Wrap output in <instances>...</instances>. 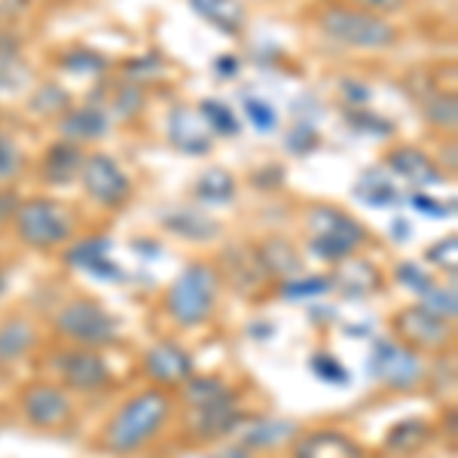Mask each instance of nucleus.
<instances>
[{
  "instance_id": "f257e3e1",
  "label": "nucleus",
  "mask_w": 458,
  "mask_h": 458,
  "mask_svg": "<svg viewBox=\"0 0 458 458\" xmlns=\"http://www.w3.org/2000/svg\"><path fill=\"white\" fill-rule=\"evenodd\" d=\"M321 31L330 40L343 43L352 49H367V53H382L401 40V28L391 25L386 16L358 10V6H330L321 16Z\"/></svg>"
},
{
  "instance_id": "f03ea898",
  "label": "nucleus",
  "mask_w": 458,
  "mask_h": 458,
  "mask_svg": "<svg viewBox=\"0 0 458 458\" xmlns=\"http://www.w3.org/2000/svg\"><path fill=\"white\" fill-rule=\"evenodd\" d=\"M168 397L162 391H144L135 401H129L116 412V419L107 428V449L116 455H129L135 449H141L153 434L165 425L168 419Z\"/></svg>"
},
{
  "instance_id": "7ed1b4c3",
  "label": "nucleus",
  "mask_w": 458,
  "mask_h": 458,
  "mask_svg": "<svg viewBox=\"0 0 458 458\" xmlns=\"http://www.w3.org/2000/svg\"><path fill=\"white\" fill-rule=\"evenodd\" d=\"M309 250L324 263H345L367 242L364 224L334 205H315L309 211Z\"/></svg>"
},
{
  "instance_id": "20e7f679",
  "label": "nucleus",
  "mask_w": 458,
  "mask_h": 458,
  "mask_svg": "<svg viewBox=\"0 0 458 458\" xmlns=\"http://www.w3.org/2000/svg\"><path fill=\"white\" fill-rule=\"evenodd\" d=\"M214 300H217V272L208 263H190L168 287L165 306L177 324L196 327L211 318Z\"/></svg>"
},
{
  "instance_id": "39448f33",
  "label": "nucleus",
  "mask_w": 458,
  "mask_h": 458,
  "mask_svg": "<svg viewBox=\"0 0 458 458\" xmlns=\"http://www.w3.org/2000/svg\"><path fill=\"white\" fill-rule=\"evenodd\" d=\"M16 233L31 248H55L71 239V220L64 208L53 199H31L16 211Z\"/></svg>"
},
{
  "instance_id": "423d86ee",
  "label": "nucleus",
  "mask_w": 458,
  "mask_h": 458,
  "mask_svg": "<svg viewBox=\"0 0 458 458\" xmlns=\"http://www.w3.org/2000/svg\"><path fill=\"white\" fill-rule=\"evenodd\" d=\"M80 183L86 196L105 208H123L131 196V177L110 153H89L80 168Z\"/></svg>"
},
{
  "instance_id": "0eeeda50",
  "label": "nucleus",
  "mask_w": 458,
  "mask_h": 458,
  "mask_svg": "<svg viewBox=\"0 0 458 458\" xmlns=\"http://www.w3.org/2000/svg\"><path fill=\"white\" fill-rule=\"evenodd\" d=\"M367 370L376 382L397 391H410L422 382V360L412 349L397 345L391 339H376L373 352L367 358Z\"/></svg>"
},
{
  "instance_id": "6e6552de",
  "label": "nucleus",
  "mask_w": 458,
  "mask_h": 458,
  "mask_svg": "<svg viewBox=\"0 0 458 458\" xmlns=\"http://www.w3.org/2000/svg\"><path fill=\"white\" fill-rule=\"evenodd\" d=\"M55 327L62 336L77 339L83 345H110L116 339V321L92 300L68 302L58 312Z\"/></svg>"
},
{
  "instance_id": "1a4fd4ad",
  "label": "nucleus",
  "mask_w": 458,
  "mask_h": 458,
  "mask_svg": "<svg viewBox=\"0 0 458 458\" xmlns=\"http://www.w3.org/2000/svg\"><path fill=\"white\" fill-rule=\"evenodd\" d=\"M165 131H168V144H172L177 153H183V157H208L211 153L214 135L208 131V125L202 123L199 110H190L183 105L172 107L168 110Z\"/></svg>"
},
{
  "instance_id": "9d476101",
  "label": "nucleus",
  "mask_w": 458,
  "mask_h": 458,
  "mask_svg": "<svg viewBox=\"0 0 458 458\" xmlns=\"http://www.w3.org/2000/svg\"><path fill=\"white\" fill-rule=\"evenodd\" d=\"M190 410H193L190 412V431H193V437H199V440L224 437V434H233L235 428L245 422V416H242L239 401H235L233 391L224 397H217V401H211V403L190 406Z\"/></svg>"
},
{
  "instance_id": "9b49d317",
  "label": "nucleus",
  "mask_w": 458,
  "mask_h": 458,
  "mask_svg": "<svg viewBox=\"0 0 458 458\" xmlns=\"http://www.w3.org/2000/svg\"><path fill=\"white\" fill-rule=\"evenodd\" d=\"M386 168H388L391 177H401V181H406L410 187L431 190V187L446 183V177H443V172L437 168V162L428 157L425 150H419V147H412V144H403V147L388 150Z\"/></svg>"
},
{
  "instance_id": "f8f14e48",
  "label": "nucleus",
  "mask_w": 458,
  "mask_h": 458,
  "mask_svg": "<svg viewBox=\"0 0 458 458\" xmlns=\"http://www.w3.org/2000/svg\"><path fill=\"white\" fill-rule=\"evenodd\" d=\"M62 379L77 391H95L101 386H107L110 379V367L105 364V358L86 349H71L55 360Z\"/></svg>"
},
{
  "instance_id": "ddd939ff",
  "label": "nucleus",
  "mask_w": 458,
  "mask_h": 458,
  "mask_svg": "<svg viewBox=\"0 0 458 458\" xmlns=\"http://www.w3.org/2000/svg\"><path fill=\"white\" fill-rule=\"evenodd\" d=\"M449 321H443V318L425 312L422 306H410L403 309L401 315L394 318V327L401 330L403 339H410L412 345H419V349H431L437 352L443 345L449 343Z\"/></svg>"
},
{
  "instance_id": "4468645a",
  "label": "nucleus",
  "mask_w": 458,
  "mask_h": 458,
  "mask_svg": "<svg viewBox=\"0 0 458 458\" xmlns=\"http://www.w3.org/2000/svg\"><path fill=\"white\" fill-rule=\"evenodd\" d=\"M144 370L159 386H183L193 376V358L177 343H157L144 354Z\"/></svg>"
},
{
  "instance_id": "2eb2a0df",
  "label": "nucleus",
  "mask_w": 458,
  "mask_h": 458,
  "mask_svg": "<svg viewBox=\"0 0 458 458\" xmlns=\"http://www.w3.org/2000/svg\"><path fill=\"white\" fill-rule=\"evenodd\" d=\"M58 131H62V141L71 144H92L107 138L110 131V116L101 105H83V107H68L58 120Z\"/></svg>"
},
{
  "instance_id": "dca6fc26",
  "label": "nucleus",
  "mask_w": 458,
  "mask_h": 458,
  "mask_svg": "<svg viewBox=\"0 0 458 458\" xmlns=\"http://www.w3.org/2000/svg\"><path fill=\"white\" fill-rule=\"evenodd\" d=\"M110 242L107 239H86L80 242V245H73L68 254H64V260L73 269H83L89 276L101 278V282H125V272L110 260Z\"/></svg>"
},
{
  "instance_id": "f3484780",
  "label": "nucleus",
  "mask_w": 458,
  "mask_h": 458,
  "mask_svg": "<svg viewBox=\"0 0 458 458\" xmlns=\"http://www.w3.org/2000/svg\"><path fill=\"white\" fill-rule=\"evenodd\" d=\"M21 406H25V416L40 428H53L68 422L71 416V401L64 397V391L53 386H34L21 394Z\"/></svg>"
},
{
  "instance_id": "a211bd4d",
  "label": "nucleus",
  "mask_w": 458,
  "mask_h": 458,
  "mask_svg": "<svg viewBox=\"0 0 458 458\" xmlns=\"http://www.w3.org/2000/svg\"><path fill=\"white\" fill-rule=\"evenodd\" d=\"M83 147L80 144H71V141H58L53 147H47V153H43V181L49 183V187H68L80 177V168H83Z\"/></svg>"
},
{
  "instance_id": "6ab92c4d",
  "label": "nucleus",
  "mask_w": 458,
  "mask_h": 458,
  "mask_svg": "<svg viewBox=\"0 0 458 458\" xmlns=\"http://www.w3.org/2000/svg\"><path fill=\"white\" fill-rule=\"evenodd\" d=\"M190 10L196 13L202 21H208L211 28H217L226 37H239L245 31V4L242 0H187Z\"/></svg>"
},
{
  "instance_id": "aec40b11",
  "label": "nucleus",
  "mask_w": 458,
  "mask_h": 458,
  "mask_svg": "<svg viewBox=\"0 0 458 458\" xmlns=\"http://www.w3.org/2000/svg\"><path fill=\"white\" fill-rule=\"evenodd\" d=\"M162 224H165L168 233H174L177 239H187V242H202V245H208L220 235V224L214 217H208L202 208H172L162 217Z\"/></svg>"
},
{
  "instance_id": "412c9836",
  "label": "nucleus",
  "mask_w": 458,
  "mask_h": 458,
  "mask_svg": "<svg viewBox=\"0 0 458 458\" xmlns=\"http://www.w3.org/2000/svg\"><path fill=\"white\" fill-rule=\"evenodd\" d=\"M293 458H364L360 446L339 431H315L297 443Z\"/></svg>"
},
{
  "instance_id": "4be33fe9",
  "label": "nucleus",
  "mask_w": 458,
  "mask_h": 458,
  "mask_svg": "<svg viewBox=\"0 0 458 458\" xmlns=\"http://www.w3.org/2000/svg\"><path fill=\"white\" fill-rule=\"evenodd\" d=\"M354 199L370 208H397L403 202V193L388 172H364L354 183Z\"/></svg>"
},
{
  "instance_id": "5701e85b",
  "label": "nucleus",
  "mask_w": 458,
  "mask_h": 458,
  "mask_svg": "<svg viewBox=\"0 0 458 458\" xmlns=\"http://www.w3.org/2000/svg\"><path fill=\"white\" fill-rule=\"evenodd\" d=\"M257 257H260L266 276H276V278H282V282H287V278H297L302 272V260H300L297 248H293L287 239H269Z\"/></svg>"
},
{
  "instance_id": "b1692460",
  "label": "nucleus",
  "mask_w": 458,
  "mask_h": 458,
  "mask_svg": "<svg viewBox=\"0 0 458 458\" xmlns=\"http://www.w3.org/2000/svg\"><path fill=\"white\" fill-rule=\"evenodd\" d=\"M193 193L202 205H229L235 199V193H239V183H235L233 172L211 165L196 177Z\"/></svg>"
},
{
  "instance_id": "393cba45",
  "label": "nucleus",
  "mask_w": 458,
  "mask_h": 458,
  "mask_svg": "<svg viewBox=\"0 0 458 458\" xmlns=\"http://www.w3.org/2000/svg\"><path fill=\"white\" fill-rule=\"evenodd\" d=\"M330 278H334V287H339V291L352 300L367 297V293H373L376 287H379V269L364 260H352V257H349V266H345L339 276H330Z\"/></svg>"
},
{
  "instance_id": "a878e982",
  "label": "nucleus",
  "mask_w": 458,
  "mask_h": 458,
  "mask_svg": "<svg viewBox=\"0 0 458 458\" xmlns=\"http://www.w3.org/2000/svg\"><path fill=\"white\" fill-rule=\"evenodd\" d=\"M293 434H297V425L293 422H284V419H257V422H250V428H245V434H242V446L269 449V446L284 443L287 437H293Z\"/></svg>"
},
{
  "instance_id": "bb28decb",
  "label": "nucleus",
  "mask_w": 458,
  "mask_h": 458,
  "mask_svg": "<svg viewBox=\"0 0 458 458\" xmlns=\"http://www.w3.org/2000/svg\"><path fill=\"white\" fill-rule=\"evenodd\" d=\"M199 116L202 123L208 125L211 135H220V138H239L242 131V123L235 116V110L220 98H202L199 101Z\"/></svg>"
},
{
  "instance_id": "cd10ccee",
  "label": "nucleus",
  "mask_w": 458,
  "mask_h": 458,
  "mask_svg": "<svg viewBox=\"0 0 458 458\" xmlns=\"http://www.w3.org/2000/svg\"><path fill=\"white\" fill-rule=\"evenodd\" d=\"M428 437H431V428L422 419H406V422L394 425L388 431L386 437V449L391 453H416V449H422Z\"/></svg>"
},
{
  "instance_id": "c85d7f7f",
  "label": "nucleus",
  "mask_w": 458,
  "mask_h": 458,
  "mask_svg": "<svg viewBox=\"0 0 458 458\" xmlns=\"http://www.w3.org/2000/svg\"><path fill=\"white\" fill-rule=\"evenodd\" d=\"M58 64H62V71L80 73V77H92V73H101L110 68L107 55L95 53V49H86V47L64 49V53L58 55Z\"/></svg>"
},
{
  "instance_id": "c756f323",
  "label": "nucleus",
  "mask_w": 458,
  "mask_h": 458,
  "mask_svg": "<svg viewBox=\"0 0 458 458\" xmlns=\"http://www.w3.org/2000/svg\"><path fill=\"white\" fill-rule=\"evenodd\" d=\"M34 345V330L25 321H10L0 327V360H19Z\"/></svg>"
},
{
  "instance_id": "7c9ffc66",
  "label": "nucleus",
  "mask_w": 458,
  "mask_h": 458,
  "mask_svg": "<svg viewBox=\"0 0 458 458\" xmlns=\"http://www.w3.org/2000/svg\"><path fill=\"white\" fill-rule=\"evenodd\" d=\"M345 123L352 125L358 135H376V138H391L394 135V123L386 120L382 114H373L370 107H345Z\"/></svg>"
},
{
  "instance_id": "2f4dec72",
  "label": "nucleus",
  "mask_w": 458,
  "mask_h": 458,
  "mask_svg": "<svg viewBox=\"0 0 458 458\" xmlns=\"http://www.w3.org/2000/svg\"><path fill=\"white\" fill-rule=\"evenodd\" d=\"M327 291H334V278L330 276H306V278H287L282 284V297L291 302H306L315 297H324Z\"/></svg>"
},
{
  "instance_id": "473e14b6",
  "label": "nucleus",
  "mask_w": 458,
  "mask_h": 458,
  "mask_svg": "<svg viewBox=\"0 0 458 458\" xmlns=\"http://www.w3.org/2000/svg\"><path fill=\"white\" fill-rule=\"evenodd\" d=\"M68 107H71V92L58 83H43L31 95V114L37 116H55V114H64Z\"/></svg>"
},
{
  "instance_id": "72a5a7b5",
  "label": "nucleus",
  "mask_w": 458,
  "mask_h": 458,
  "mask_svg": "<svg viewBox=\"0 0 458 458\" xmlns=\"http://www.w3.org/2000/svg\"><path fill=\"white\" fill-rule=\"evenodd\" d=\"M31 83V68L19 53H0V95H13Z\"/></svg>"
},
{
  "instance_id": "f704fd0d",
  "label": "nucleus",
  "mask_w": 458,
  "mask_h": 458,
  "mask_svg": "<svg viewBox=\"0 0 458 458\" xmlns=\"http://www.w3.org/2000/svg\"><path fill=\"white\" fill-rule=\"evenodd\" d=\"M224 394H229V388L220 379H214V376H190V379L183 382V397H187L190 406L211 403Z\"/></svg>"
},
{
  "instance_id": "c9c22d12",
  "label": "nucleus",
  "mask_w": 458,
  "mask_h": 458,
  "mask_svg": "<svg viewBox=\"0 0 458 458\" xmlns=\"http://www.w3.org/2000/svg\"><path fill=\"white\" fill-rule=\"evenodd\" d=\"M419 306H422L425 312H431V315L443 318V321H453L455 312H458L455 287H453V284H449V287L431 284V287H428V291L422 293V302H419Z\"/></svg>"
},
{
  "instance_id": "e433bc0d",
  "label": "nucleus",
  "mask_w": 458,
  "mask_h": 458,
  "mask_svg": "<svg viewBox=\"0 0 458 458\" xmlns=\"http://www.w3.org/2000/svg\"><path fill=\"white\" fill-rule=\"evenodd\" d=\"M144 107V86L138 83H120L114 92V101H110V110H114L116 116H123V120H135L138 114H141Z\"/></svg>"
},
{
  "instance_id": "4c0bfd02",
  "label": "nucleus",
  "mask_w": 458,
  "mask_h": 458,
  "mask_svg": "<svg viewBox=\"0 0 458 458\" xmlns=\"http://www.w3.org/2000/svg\"><path fill=\"white\" fill-rule=\"evenodd\" d=\"M245 116L260 135H269V131L278 129V110L266 98H257V95H248L245 98Z\"/></svg>"
},
{
  "instance_id": "58836bf2",
  "label": "nucleus",
  "mask_w": 458,
  "mask_h": 458,
  "mask_svg": "<svg viewBox=\"0 0 458 458\" xmlns=\"http://www.w3.org/2000/svg\"><path fill=\"white\" fill-rule=\"evenodd\" d=\"M422 114L428 123L440 125V129H455V98L453 95H431L422 101Z\"/></svg>"
},
{
  "instance_id": "ea45409f",
  "label": "nucleus",
  "mask_w": 458,
  "mask_h": 458,
  "mask_svg": "<svg viewBox=\"0 0 458 458\" xmlns=\"http://www.w3.org/2000/svg\"><path fill=\"white\" fill-rule=\"evenodd\" d=\"M312 373L321 382H327V386H349L352 382V373L345 370L343 360H336L334 354H327V352H318L312 358Z\"/></svg>"
},
{
  "instance_id": "a19ab883",
  "label": "nucleus",
  "mask_w": 458,
  "mask_h": 458,
  "mask_svg": "<svg viewBox=\"0 0 458 458\" xmlns=\"http://www.w3.org/2000/svg\"><path fill=\"white\" fill-rule=\"evenodd\" d=\"M21 165H25L21 147L10 135H0V187H6L21 172Z\"/></svg>"
},
{
  "instance_id": "79ce46f5",
  "label": "nucleus",
  "mask_w": 458,
  "mask_h": 458,
  "mask_svg": "<svg viewBox=\"0 0 458 458\" xmlns=\"http://www.w3.org/2000/svg\"><path fill=\"white\" fill-rule=\"evenodd\" d=\"M162 71H165V62H162L159 53L141 55V58H135V62L125 64V73H129V80H131V83H138V86H144L147 80L162 77Z\"/></svg>"
},
{
  "instance_id": "37998d69",
  "label": "nucleus",
  "mask_w": 458,
  "mask_h": 458,
  "mask_svg": "<svg viewBox=\"0 0 458 458\" xmlns=\"http://www.w3.org/2000/svg\"><path fill=\"white\" fill-rule=\"evenodd\" d=\"M406 202L412 205V211L425 214V217H434V220H446L455 214V202H440V199H431L428 193H412Z\"/></svg>"
},
{
  "instance_id": "c03bdc74",
  "label": "nucleus",
  "mask_w": 458,
  "mask_h": 458,
  "mask_svg": "<svg viewBox=\"0 0 458 458\" xmlns=\"http://www.w3.org/2000/svg\"><path fill=\"white\" fill-rule=\"evenodd\" d=\"M284 144H287V150L297 153V157H309V153H312L315 147L321 144V138H318V131L312 129V125L300 123L293 131H287Z\"/></svg>"
},
{
  "instance_id": "a18cd8bd",
  "label": "nucleus",
  "mask_w": 458,
  "mask_h": 458,
  "mask_svg": "<svg viewBox=\"0 0 458 458\" xmlns=\"http://www.w3.org/2000/svg\"><path fill=\"white\" fill-rule=\"evenodd\" d=\"M394 276H397V282H401L403 287H410L412 293H419V297H422L428 287L434 284V278L428 276V272L419 263H401V266H397Z\"/></svg>"
},
{
  "instance_id": "49530a36",
  "label": "nucleus",
  "mask_w": 458,
  "mask_h": 458,
  "mask_svg": "<svg viewBox=\"0 0 458 458\" xmlns=\"http://www.w3.org/2000/svg\"><path fill=\"white\" fill-rule=\"evenodd\" d=\"M455 248H458V239L455 235H449V239H443V242H437V245L428 248L425 260L440 266V269H449V276L455 278Z\"/></svg>"
},
{
  "instance_id": "de8ad7c7",
  "label": "nucleus",
  "mask_w": 458,
  "mask_h": 458,
  "mask_svg": "<svg viewBox=\"0 0 458 458\" xmlns=\"http://www.w3.org/2000/svg\"><path fill=\"white\" fill-rule=\"evenodd\" d=\"M343 95L349 98V107H364L367 101L373 98V92L367 86H360V80H345V83H343Z\"/></svg>"
},
{
  "instance_id": "09e8293b",
  "label": "nucleus",
  "mask_w": 458,
  "mask_h": 458,
  "mask_svg": "<svg viewBox=\"0 0 458 458\" xmlns=\"http://www.w3.org/2000/svg\"><path fill=\"white\" fill-rule=\"evenodd\" d=\"M360 10H367V13H376V16H388V13H397V10H403L410 0H360Z\"/></svg>"
},
{
  "instance_id": "8fccbe9b",
  "label": "nucleus",
  "mask_w": 458,
  "mask_h": 458,
  "mask_svg": "<svg viewBox=\"0 0 458 458\" xmlns=\"http://www.w3.org/2000/svg\"><path fill=\"white\" fill-rule=\"evenodd\" d=\"M19 196L13 193V190H6V187H0V224H6L10 217H16V211H19Z\"/></svg>"
},
{
  "instance_id": "3c124183",
  "label": "nucleus",
  "mask_w": 458,
  "mask_h": 458,
  "mask_svg": "<svg viewBox=\"0 0 458 458\" xmlns=\"http://www.w3.org/2000/svg\"><path fill=\"white\" fill-rule=\"evenodd\" d=\"M239 55H217V62H214V73L217 77H226V80H233V77H239Z\"/></svg>"
},
{
  "instance_id": "603ef678",
  "label": "nucleus",
  "mask_w": 458,
  "mask_h": 458,
  "mask_svg": "<svg viewBox=\"0 0 458 458\" xmlns=\"http://www.w3.org/2000/svg\"><path fill=\"white\" fill-rule=\"evenodd\" d=\"M214 458H250V453L245 446H229V449H224V453H217Z\"/></svg>"
},
{
  "instance_id": "864d4df0",
  "label": "nucleus",
  "mask_w": 458,
  "mask_h": 458,
  "mask_svg": "<svg viewBox=\"0 0 458 458\" xmlns=\"http://www.w3.org/2000/svg\"><path fill=\"white\" fill-rule=\"evenodd\" d=\"M391 229H394V239H406V235H410V233H406V229H410V224H403V220H394V226H391Z\"/></svg>"
},
{
  "instance_id": "5fc2aeb1",
  "label": "nucleus",
  "mask_w": 458,
  "mask_h": 458,
  "mask_svg": "<svg viewBox=\"0 0 458 458\" xmlns=\"http://www.w3.org/2000/svg\"><path fill=\"white\" fill-rule=\"evenodd\" d=\"M4 291H6V272L0 269V297H4Z\"/></svg>"
}]
</instances>
